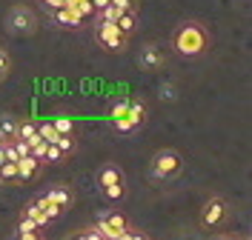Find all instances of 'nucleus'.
Segmentation results:
<instances>
[{
	"label": "nucleus",
	"mask_w": 252,
	"mask_h": 240,
	"mask_svg": "<svg viewBox=\"0 0 252 240\" xmlns=\"http://www.w3.org/2000/svg\"><path fill=\"white\" fill-rule=\"evenodd\" d=\"M37 206H40V209H43V212L49 214V220H55V217H61V212H63V209L58 206V203H52V200H49L46 194H43V197H37Z\"/></svg>",
	"instance_id": "nucleus-21"
},
{
	"label": "nucleus",
	"mask_w": 252,
	"mask_h": 240,
	"mask_svg": "<svg viewBox=\"0 0 252 240\" xmlns=\"http://www.w3.org/2000/svg\"><path fill=\"white\" fill-rule=\"evenodd\" d=\"M94 40L106 49V52H124L126 43H129V34L121 32L115 20L97 17V23H94Z\"/></svg>",
	"instance_id": "nucleus-2"
},
{
	"label": "nucleus",
	"mask_w": 252,
	"mask_h": 240,
	"mask_svg": "<svg viewBox=\"0 0 252 240\" xmlns=\"http://www.w3.org/2000/svg\"><path fill=\"white\" fill-rule=\"evenodd\" d=\"M12 72V57L6 49H0V80H6V75Z\"/></svg>",
	"instance_id": "nucleus-28"
},
{
	"label": "nucleus",
	"mask_w": 252,
	"mask_h": 240,
	"mask_svg": "<svg viewBox=\"0 0 252 240\" xmlns=\"http://www.w3.org/2000/svg\"><path fill=\"white\" fill-rule=\"evenodd\" d=\"M126 117L132 120V126H141L143 120H146V106H143L141 100H129V112Z\"/></svg>",
	"instance_id": "nucleus-16"
},
{
	"label": "nucleus",
	"mask_w": 252,
	"mask_h": 240,
	"mask_svg": "<svg viewBox=\"0 0 252 240\" xmlns=\"http://www.w3.org/2000/svg\"><path fill=\"white\" fill-rule=\"evenodd\" d=\"M75 238H80V240H106V238H103V229H100L97 223H94V226H86V229H80Z\"/></svg>",
	"instance_id": "nucleus-22"
},
{
	"label": "nucleus",
	"mask_w": 252,
	"mask_h": 240,
	"mask_svg": "<svg viewBox=\"0 0 252 240\" xmlns=\"http://www.w3.org/2000/svg\"><path fill=\"white\" fill-rule=\"evenodd\" d=\"M9 29L17 34H32L37 29V20H34V12L29 6H15L12 15H9Z\"/></svg>",
	"instance_id": "nucleus-6"
},
{
	"label": "nucleus",
	"mask_w": 252,
	"mask_h": 240,
	"mask_svg": "<svg viewBox=\"0 0 252 240\" xmlns=\"http://www.w3.org/2000/svg\"><path fill=\"white\" fill-rule=\"evenodd\" d=\"M43 3H46L49 9L55 12V9H61V6H63V3H66V0H43Z\"/></svg>",
	"instance_id": "nucleus-32"
},
{
	"label": "nucleus",
	"mask_w": 252,
	"mask_h": 240,
	"mask_svg": "<svg viewBox=\"0 0 252 240\" xmlns=\"http://www.w3.org/2000/svg\"><path fill=\"white\" fill-rule=\"evenodd\" d=\"M55 23H61L66 29H80L86 20L75 12V6H61V9H55Z\"/></svg>",
	"instance_id": "nucleus-9"
},
{
	"label": "nucleus",
	"mask_w": 252,
	"mask_h": 240,
	"mask_svg": "<svg viewBox=\"0 0 252 240\" xmlns=\"http://www.w3.org/2000/svg\"><path fill=\"white\" fill-rule=\"evenodd\" d=\"M37 134H40L43 140H49V143H55V140H58V132H55L52 123H37Z\"/></svg>",
	"instance_id": "nucleus-26"
},
{
	"label": "nucleus",
	"mask_w": 252,
	"mask_h": 240,
	"mask_svg": "<svg viewBox=\"0 0 252 240\" xmlns=\"http://www.w3.org/2000/svg\"><path fill=\"white\" fill-rule=\"evenodd\" d=\"M0 183H17V163L15 160H3L0 163Z\"/></svg>",
	"instance_id": "nucleus-17"
},
{
	"label": "nucleus",
	"mask_w": 252,
	"mask_h": 240,
	"mask_svg": "<svg viewBox=\"0 0 252 240\" xmlns=\"http://www.w3.org/2000/svg\"><path fill=\"white\" fill-rule=\"evenodd\" d=\"M115 23H118V29H121L124 34H132L135 26H138V12H118Z\"/></svg>",
	"instance_id": "nucleus-13"
},
{
	"label": "nucleus",
	"mask_w": 252,
	"mask_h": 240,
	"mask_svg": "<svg viewBox=\"0 0 252 240\" xmlns=\"http://www.w3.org/2000/svg\"><path fill=\"white\" fill-rule=\"evenodd\" d=\"M52 126L58 134H75V123H72V117L69 114H58L55 120H52Z\"/></svg>",
	"instance_id": "nucleus-18"
},
{
	"label": "nucleus",
	"mask_w": 252,
	"mask_h": 240,
	"mask_svg": "<svg viewBox=\"0 0 252 240\" xmlns=\"http://www.w3.org/2000/svg\"><path fill=\"white\" fill-rule=\"evenodd\" d=\"M12 143H15V149H17V155L23 158V155H29V140H23V137H12Z\"/></svg>",
	"instance_id": "nucleus-30"
},
{
	"label": "nucleus",
	"mask_w": 252,
	"mask_h": 240,
	"mask_svg": "<svg viewBox=\"0 0 252 240\" xmlns=\"http://www.w3.org/2000/svg\"><path fill=\"white\" fill-rule=\"evenodd\" d=\"M0 134H3L6 140H12V137H15V134H17V120H15V117H3V120H0Z\"/></svg>",
	"instance_id": "nucleus-23"
},
{
	"label": "nucleus",
	"mask_w": 252,
	"mask_h": 240,
	"mask_svg": "<svg viewBox=\"0 0 252 240\" xmlns=\"http://www.w3.org/2000/svg\"><path fill=\"white\" fill-rule=\"evenodd\" d=\"M3 140H6V137H3V134H0V146H3Z\"/></svg>",
	"instance_id": "nucleus-34"
},
{
	"label": "nucleus",
	"mask_w": 252,
	"mask_h": 240,
	"mask_svg": "<svg viewBox=\"0 0 252 240\" xmlns=\"http://www.w3.org/2000/svg\"><path fill=\"white\" fill-rule=\"evenodd\" d=\"M100 189H103V197H106L109 203H118V200H124V194H126L124 183H109V186H100Z\"/></svg>",
	"instance_id": "nucleus-19"
},
{
	"label": "nucleus",
	"mask_w": 252,
	"mask_h": 240,
	"mask_svg": "<svg viewBox=\"0 0 252 240\" xmlns=\"http://www.w3.org/2000/svg\"><path fill=\"white\" fill-rule=\"evenodd\" d=\"M97 183H100V186H109V183H124V172H121L115 163H106V166L97 172Z\"/></svg>",
	"instance_id": "nucleus-12"
},
{
	"label": "nucleus",
	"mask_w": 252,
	"mask_h": 240,
	"mask_svg": "<svg viewBox=\"0 0 252 240\" xmlns=\"http://www.w3.org/2000/svg\"><path fill=\"white\" fill-rule=\"evenodd\" d=\"M126 112H129V100H115V103H112V109H109V117H112V123H115L118 117H124Z\"/></svg>",
	"instance_id": "nucleus-25"
},
{
	"label": "nucleus",
	"mask_w": 252,
	"mask_h": 240,
	"mask_svg": "<svg viewBox=\"0 0 252 240\" xmlns=\"http://www.w3.org/2000/svg\"><path fill=\"white\" fill-rule=\"evenodd\" d=\"M15 238H20V240H37V238H40V226L34 223V220H29L26 214H20V220H17V226H15Z\"/></svg>",
	"instance_id": "nucleus-10"
},
{
	"label": "nucleus",
	"mask_w": 252,
	"mask_h": 240,
	"mask_svg": "<svg viewBox=\"0 0 252 240\" xmlns=\"http://www.w3.org/2000/svg\"><path fill=\"white\" fill-rule=\"evenodd\" d=\"M172 46L178 54H184V57H201L206 49H209V34L201 23H195V20H187V23H181L172 34Z\"/></svg>",
	"instance_id": "nucleus-1"
},
{
	"label": "nucleus",
	"mask_w": 252,
	"mask_h": 240,
	"mask_svg": "<svg viewBox=\"0 0 252 240\" xmlns=\"http://www.w3.org/2000/svg\"><path fill=\"white\" fill-rule=\"evenodd\" d=\"M226 212H229V206H226L223 197H209L201 209V226L204 229H218L226 220Z\"/></svg>",
	"instance_id": "nucleus-5"
},
{
	"label": "nucleus",
	"mask_w": 252,
	"mask_h": 240,
	"mask_svg": "<svg viewBox=\"0 0 252 240\" xmlns=\"http://www.w3.org/2000/svg\"><path fill=\"white\" fill-rule=\"evenodd\" d=\"M23 214H26L29 220H34V223L40 226V229H43V226H49V223H52V220H49V214H46V212H43V209H40V206H37V200H32L29 206L23 209Z\"/></svg>",
	"instance_id": "nucleus-14"
},
{
	"label": "nucleus",
	"mask_w": 252,
	"mask_h": 240,
	"mask_svg": "<svg viewBox=\"0 0 252 240\" xmlns=\"http://www.w3.org/2000/svg\"><path fill=\"white\" fill-rule=\"evenodd\" d=\"M55 146L61 149V152H63V158H66V155H72V152H75V137H72V134H58Z\"/></svg>",
	"instance_id": "nucleus-24"
},
{
	"label": "nucleus",
	"mask_w": 252,
	"mask_h": 240,
	"mask_svg": "<svg viewBox=\"0 0 252 240\" xmlns=\"http://www.w3.org/2000/svg\"><path fill=\"white\" fill-rule=\"evenodd\" d=\"M118 12H138V0H109Z\"/></svg>",
	"instance_id": "nucleus-29"
},
{
	"label": "nucleus",
	"mask_w": 252,
	"mask_h": 240,
	"mask_svg": "<svg viewBox=\"0 0 252 240\" xmlns=\"http://www.w3.org/2000/svg\"><path fill=\"white\" fill-rule=\"evenodd\" d=\"M43 163H63V152L55 143H49L46 155H43Z\"/></svg>",
	"instance_id": "nucleus-27"
},
{
	"label": "nucleus",
	"mask_w": 252,
	"mask_h": 240,
	"mask_svg": "<svg viewBox=\"0 0 252 240\" xmlns=\"http://www.w3.org/2000/svg\"><path fill=\"white\" fill-rule=\"evenodd\" d=\"M75 12H78V15L83 17V20H86V23H89V20H92L94 15H97V9H94L92 0H78V3H75Z\"/></svg>",
	"instance_id": "nucleus-20"
},
{
	"label": "nucleus",
	"mask_w": 252,
	"mask_h": 240,
	"mask_svg": "<svg viewBox=\"0 0 252 240\" xmlns=\"http://www.w3.org/2000/svg\"><path fill=\"white\" fill-rule=\"evenodd\" d=\"M15 163H17V183H29L32 177H37V172H40V160H34L32 155H23Z\"/></svg>",
	"instance_id": "nucleus-8"
},
{
	"label": "nucleus",
	"mask_w": 252,
	"mask_h": 240,
	"mask_svg": "<svg viewBox=\"0 0 252 240\" xmlns=\"http://www.w3.org/2000/svg\"><path fill=\"white\" fill-rule=\"evenodd\" d=\"M175 97H178L175 86L172 83H163V86H160V100H175Z\"/></svg>",
	"instance_id": "nucleus-31"
},
{
	"label": "nucleus",
	"mask_w": 252,
	"mask_h": 240,
	"mask_svg": "<svg viewBox=\"0 0 252 240\" xmlns=\"http://www.w3.org/2000/svg\"><path fill=\"white\" fill-rule=\"evenodd\" d=\"M94 3V9H97V12H100V9H106V6H109V0H92Z\"/></svg>",
	"instance_id": "nucleus-33"
},
{
	"label": "nucleus",
	"mask_w": 252,
	"mask_h": 240,
	"mask_svg": "<svg viewBox=\"0 0 252 240\" xmlns=\"http://www.w3.org/2000/svg\"><path fill=\"white\" fill-rule=\"evenodd\" d=\"M138 63H141L143 72H158V69H163V52L158 43H146L141 49V54H138Z\"/></svg>",
	"instance_id": "nucleus-7"
},
{
	"label": "nucleus",
	"mask_w": 252,
	"mask_h": 240,
	"mask_svg": "<svg viewBox=\"0 0 252 240\" xmlns=\"http://www.w3.org/2000/svg\"><path fill=\"white\" fill-rule=\"evenodd\" d=\"M15 137H23V140H29L34 143L40 134H37V123H32V120H17V134Z\"/></svg>",
	"instance_id": "nucleus-15"
},
{
	"label": "nucleus",
	"mask_w": 252,
	"mask_h": 240,
	"mask_svg": "<svg viewBox=\"0 0 252 240\" xmlns=\"http://www.w3.org/2000/svg\"><path fill=\"white\" fill-rule=\"evenodd\" d=\"M94 223L103 229V238L106 240H121L124 232L129 229V220H126V214H121V209H103V212H97Z\"/></svg>",
	"instance_id": "nucleus-4"
},
{
	"label": "nucleus",
	"mask_w": 252,
	"mask_h": 240,
	"mask_svg": "<svg viewBox=\"0 0 252 240\" xmlns=\"http://www.w3.org/2000/svg\"><path fill=\"white\" fill-rule=\"evenodd\" d=\"M46 197L52 200V203H58L61 209H69L72 203H75V192L69 189V186H52L46 192Z\"/></svg>",
	"instance_id": "nucleus-11"
},
{
	"label": "nucleus",
	"mask_w": 252,
	"mask_h": 240,
	"mask_svg": "<svg viewBox=\"0 0 252 240\" xmlns=\"http://www.w3.org/2000/svg\"><path fill=\"white\" fill-rule=\"evenodd\" d=\"M181 166H184V160H181V155L175 149H160L152 158L149 175H152V180H169V177H175L181 172Z\"/></svg>",
	"instance_id": "nucleus-3"
}]
</instances>
